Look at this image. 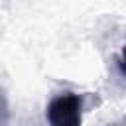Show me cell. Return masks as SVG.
Instances as JSON below:
<instances>
[{
    "instance_id": "cell-1",
    "label": "cell",
    "mask_w": 126,
    "mask_h": 126,
    "mask_svg": "<svg viewBox=\"0 0 126 126\" xmlns=\"http://www.w3.org/2000/svg\"><path fill=\"white\" fill-rule=\"evenodd\" d=\"M81 112L83 98L77 93H61L49 100L45 118L49 126H81Z\"/></svg>"
},
{
    "instance_id": "cell-2",
    "label": "cell",
    "mask_w": 126,
    "mask_h": 126,
    "mask_svg": "<svg viewBox=\"0 0 126 126\" xmlns=\"http://www.w3.org/2000/svg\"><path fill=\"white\" fill-rule=\"evenodd\" d=\"M0 126H10V102L4 87H0Z\"/></svg>"
},
{
    "instance_id": "cell-3",
    "label": "cell",
    "mask_w": 126,
    "mask_h": 126,
    "mask_svg": "<svg viewBox=\"0 0 126 126\" xmlns=\"http://www.w3.org/2000/svg\"><path fill=\"white\" fill-rule=\"evenodd\" d=\"M118 71H120V75L126 79V43H124V47H122V51H120V57H118Z\"/></svg>"
},
{
    "instance_id": "cell-4",
    "label": "cell",
    "mask_w": 126,
    "mask_h": 126,
    "mask_svg": "<svg viewBox=\"0 0 126 126\" xmlns=\"http://www.w3.org/2000/svg\"><path fill=\"white\" fill-rule=\"evenodd\" d=\"M106 126H126V118L122 122H114V124H106Z\"/></svg>"
}]
</instances>
